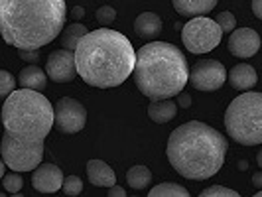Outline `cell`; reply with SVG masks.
Here are the masks:
<instances>
[{
	"instance_id": "36",
	"label": "cell",
	"mask_w": 262,
	"mask_h": 197,
	"mask_svg": "<svg viewBox=\"0 0 262 197\" xmlns=\"http://www.w3.org/2000/svg\"><path fill=\"white\" fill-rule=\"evenodd\" d=\"M256 164L262 168V152H258V154H256Z\"/></svg>"
},
{
	"instance_id": "5",
	"label": "cell",
	"mask_w": 262,
	"mask_h": 197,
	"mask_svg": "<svg viewBox=\"0 0 262 197\" xmlns=\"http://www.w3.org/2000/svg\"><path fill=\"white\" fill-rule=\"evenodd\" d=\"M134 83L150 101L171 99L184 91L189 65L184 52L168 41H150L136 52Z\"/></svg>"
},
{
	"instance_id": "20",
	"label": "cell",
	"mask_w": 262,
	"mask_h": 197,
	"mask_svg": "<svg viewBox=\"0 0 262 197\" xmlns=\"http://www.w3.org/2000/svg\"><path fill=\"white\" fill-rule=\"evenodd\" d=\"M87 32H89L87 26H83L81 22H73V24H69L67 28L63 26V30H61V46H63V50L73 52L77 48L79 39L83 38Z\"/></svg>"
},
{
	"instance_id": "11",
	"label": "cell",
	"mask_w": 262,
	"mask_h": 197,
	"mask_svg": "<svg viewBox=\"0 0 262 197\" xmlns=\"http://www.w3.org/2000/svg\"><path fill=\"white\" fill-rule=\"evenodd\" d=\"M260 48V36L252 28H235L229 38V52L238 59H249Z\"/></svg>"
},
{
	"instance_id": "30",
	"label": "cell",
	"mask_w": 262,
	"mask_h": 197,
	"mask_svg": "<svg viewBox=\"0 0 262 197\" xmlns=\"http://www.w3.org/2000/svg\"><path fill=\"white\" fill-rule=\"evenodd\" d=\"M108 195L111 197H124L126 195V191H124L120 185L115 184V185H111V187H108Z\"/></svg>"
},
{
	"instance_id": "24",
	"label": "cell",
	"mask_w": 262,
	"mask_h": 197,
	"mask_svg": "<svg viewBox=\"0 0 262 197\" xmlns=\"http://www.w3.org/2000/svg\"><path fill=\"white\" fill-rule=\"evenodd\" d=\"M16 89V79L10 71L0 69V99H6Z\"/></svg>"
},
{
	"instance_id": "9",
	"label": "cell",
	"mask_w": 262,
	"mask_h": 197,
	"mask_svg": "<svg viewBox=\"0 0 262 197\" xmlns=\"http://www.w3.org/2000/svg\"><path fill=\"white\" fill-rule=\"evenodd\" d=\"M187 81L197 91L213 93L221 89L227 81V69L217 59H199L195 65L189 69Z\"/></svg>"
},
{
	"instance_id": "7",
	"label": "cell",
	"mask_w": 262,
	"mask_h": 197,
	"mask_svg": "<svg viewBox=\"0 0 262 197\" xmlns=\"http://www.w3.org/2000/svg\"><path fill=\"white\" fill-rule=\"evenodd\" d=\"M223 38V30L207 16H193L182 28V43L189 53L213 52Z\"/></svg>"
},
{
	"instance_id": "33",
	"label": "cell",
	"mask_w": 262,
	"mask_h": 197,
	"mask_svg": "<svg viewBox=\"0 0 262 197\" xmlns=\"http://www.w3.org/2000/svg\"><path fill=\"white\" fill-rule=\"evenodd\" d=\"M71 14H73V18H75V20H81V18L85 16V8H83V6H73Z\"/></svg>"
},
{
	"instance_id": "10",
	"label": "cell",
	"mask_w": 262,
	"mask_h": 197,
	"mask_svg": "<svg viewBox=\"0 0 262 197\" xmlns=\"http://www.w3.org/2000/svg\"><path fill=\"white\" fill-rule=\"evenodd\" d=\"M46 75L52 79L53 83H69L77 75L75 69V59H73V52L69 50H55L48 55L46 61Z\"/></svg>"
},
{
	"instance_id": "1",
	"label": "cell",
	"mask_w": 262,
	"mask_h": 197,
	"mask_svg": "<svg viewBox=\"0 0 262 197\" xmlns=\"http://www.w3.org/2000/svg\"><path fill=\"white\" fill-rule=\"evenodd\" d=\"M0 154L6 168L32 171L43 158V142L53 128V105L32 89H14L2 105Z\"/></svg>"
},
{
	"instance_id": "3",
	"label": "cell",
	"mask_w": 262,
	"mask_h": 197,
	"mask_svg": "<svg viewBox=\"0 0 262 197\" xmlns=\"http://www.w3.org/2000/svg\"><path fill=\"white\" fill-rule=\"evenodd\" d=\"M66 0H0V36L16 50H41L66 26Z\"/></svg>"
},
{
	"instance_id": "34",
	"label": "cell",
	"mask_w": 262,
	"mask_h": 197,
	"mask_svg": "<svg viewBox=\"0 0 262 197\" xmlns=\"http://www.w3.org/2000/svg\"><path fill=\"white\" fill-rule=\"evenodd\" d=\"M236 166H238V170L241 171L249 170V162H247V160H238V164H236Z\"/></svg>"
},
{
	"instance_id": "14",
	"label": "cell",
	"mask_w": 262,
	"mask_h": 197,
	"mask_svg": "<svg viewBox=\"0 0 262 197\" xmlns=\"http://www.w3.org/2000/svg\"><path fill=\"white\" fill-rule=\"evenodd\" d=\"M227 77L231 81V87H235L236 91H249L256 85V69L249 63H238L231 69V73H227Z\"/></svg>"
},
{
	"instance_id": "22",
	"label": "cell",
	"mask_w": 262,
	"mask_h": 197,
	"mask_svg": "<svg viewBox=\"0 0 262 197\" xmlns=\"http://www.w3.org/2000/svg\"><path fill=\"white\" fill-rule=\"evenodd\" d=\"M2 185H4V191L10 193V195H16L20 193L22 185H24V180H22V171H10V173H4L2 176Z\"/></svg>"
},
{
	"instance_id": "15",
	"label": "cell",
	"mask_w": 262,
	"mask_h": 197,
	"mask_svg": "<svg viewBox=\"0 0 262 197\" xmlns=\"http://www.w3.org/2000/svg\"><path fill=\"white\" fill-rule=\"evenodd\" d=\"M219 0H171L176 12L185 18H193V16H205L209 14Z\"/></svg>"
},
{
	"instance_id": "12",
	"label": "cell",
	"mask_w": 262,
	"mask_h": 197,
	"mask_svg": "<svg viewBox=\"0 0 262 197\" xmlns=\"http://www.w3.org/2000/svg\"><path fill=\"white\" fill-rule=\"evenodd\" d=\"M63 184V171L55 164H41L32 170V185L39 193H55L61 189Z\"/></svg>"
},
{
	"instance_id": "2",
	"label": "cell",
	"mask_w": 262,
	"mask_h": 197,
	"mask_svg": "<svg viewBox=\"0 0 262 197\" xmlns=\"http://www.w3.org/2000/svg\"><path fill=\"white\" fill-rule=\"evenodd\" d=\"M77 75L99 89L118 87L132 75L136 52L130 39L111 28L87 32L73 50Z\"/></svg>"
},
{
	"instance_id": "32",
	"label": "cell",
	"mask_w": 262,
	"mask_h": 197,
	"mask_svg": "<svg viewBox=\"0 0 262 197\" xmlns=\"http://www.w3.org/2000/svg\"><path fill=\"white\" fill-rule=\"evenodd\" d=\"M252 185H254L256 189L262 187V171H254V173H252Z\"/></svg>"
},
{
	"instance_id": "17",
	"label": "cell",
	"mask_w": 262,
	"mask_h": 197,
	"mask_svg": "<svg viewBox=\"0 0 262 197\" xmlns=\"http://www.w3.org/2000/svg\"><path fill=\"white\" fill-rule=\"evenodd\" d=\"M176 115H178V105L171 99H158V101H152L148 106V117L152 118V122H158V124L170 122L176 118Z\"/></svg>"
},
{
	"instance_id": "31",
	"label": "cell",
	"mask_w": 262,
	"mask_h": 197,
	"mask_svg": "<svg viewBox=\"0 0 262 197\" xmlns=\"http://www.w3.org/2000/svg\"><path fill=\"white\" fill-rule=\"evenodd\" d=\"M252 12L258 20H262V0H252Z\"/></svg>"
},
{
	"instance_id": "16",
	"label": "cell",
	"mask_w": 262,
	"mask_h": 197,
	"mask_svg": "<svg viewBox=\"0 0 262 197\" xmlns=\"http://www.w3.org/2000/svg\"><path fill=\"white\" fill-rule=\"evenodd\" d=\"M18 83L22 89H32V91H43L48 85V75L46 71H41L36 63H30L24 67L18 75Z\"/></svg>"
},
{
	"instance_id": "13",
	"label": "cell",
	"mask_w": 262,
	"mask_h": 197,
	"mask_svg": "<svg viewBox=\"0 0 262 197\" xmlns=\"http://www.w3.org/2000/svg\"><path fill=\"white\" fill-rule=\"evenodd\" d=\"M87 176H89V182L97 187H111V185L117 184V176L113 168L105 164L103 160H89L87 162Z\"/></svg>"
},
{
	"instance_id": "8",
	"label": "cell",
	"mask_w": 262,
	"mask_h": 197,
	"mask_svg": "<svg viewBox=\"0 0 262 197\" xmlns=\"http://www.w3.org/2000/svg\"><path fill=\"white\" fill-rule=\"evenodd\" d=\"M87 124V108L73 97H61L53 106V126L63 134L81 132Z\"/></svg>"
},
{
	"instance_id": "25",
	"label": "cell",
	"mask_w": 262,
	"mask_h": 197,
	"mask_svg": "<svg viewBox=\"0 0 262 197\" xmlns=\"http://www.w3.org/2000/svg\"><path fill=\"white\" fill-rule=\"evenodd\" d=\"M201 197H238V191L225 185H211L201 191Z\"/></svg>"
},
{
	"instance_id": "18",
	"label": "cell",
	"mask_w": 262,
	"mask_h": 197,
	"mask_svg": "<svg viewBox=\"0 0 262 197\" xmlns=\"http://www.w3.org/2000/svg\"><path fill=\"white\" fill-rule=\"evenodd\" d=\"M134 30L140 38L144 39L156 38L162 32V18L154 12H142L134 22Z\"/></svg>"
},
{
	"instance_id": "28",
	"label": "cell",
	"mask_w": 262,
	"mask_h": 197,
	"mask_svg": "<svg viewBox=\"0 0 262 197\" xmlns=\"http://www.w3.org/2000/svg\"><path fill=\"white\" fill-rule=\"evenodd\" d=\"M18 55L26 63H38L39 61V50H18Z\"/></svg>"
},
{
	"instance_id": "23",
	"label": "cell",
	"mask_w": 262,
	"mask_h": 197,
	"mask_svg": "<svg viewBox=\"0 0 262 197\" xmlns=\"http://www.w3.org/2000/svg\"><path fill=\"white\" fill-rule=\"evenodd\" d=\"M61 189L66 195H79L83 191V180L79 176H63V184H61Z\"/></svg>"
},
{
	"instance_id": "35",
	"label": "cell",
	"mask_w": 262,
	"mask_h": 197,
	"mask_svg": "<svg viewBox=\"0 0 262 197\" xmlns=\"http://www.w3.org/2000/svg\"><path fill=\"white\" fill-rule=\"evenodd\" d=\"M6 173V164H4V160L0 158V180H2V176Z\"/></svg>"
},
{
	"instance_id": "26",
	"label": "cell",
	"mask_w": 262,
	"mask_h": 197,
	"mask_svg": "<svg viewBox=\"0 0 262 197\" xmlns=\"http://www.w3.org/2000/svg\"><path fill=\"white\" fill-rule=\"evenodd\" d=\"M215 22L219 24V28L223 30V32H233L236 28V18H235V14L233 12H229V10H225V12L221 14H217V18H215Z\"/></svg>"
},
{
	"instance_id": "29",
	"label": "cell",
	"mask_w": 262,
	"mask_h": 197,
	"mask_svg": "<svg viewBox=\"0 0 262 197\" xmlns=\"http://www.w3.org/2000/svg\"><path fill=\"white\" fill-rule=\"evenodd\" d=\"M176 105L182 106V108H189V106H191V95H189V93L180 91L178 95H176Z\"/></svg>"
},
{
	"instance_id": "6",
	"label": "cell",
	"mask_w": 262,
	"mask_h": 197,
	"mask_svg": "<svg viewBox=\"0 0 262 197\" xmlns=\"http://www.w3.org/2000/svg\"><path fill=\"white\" fill-rule=\"evenodd\" d=\"M227 134L241 146L262 144V95L245 91L225 111Z\"/></svg>"
},
{
	"instance_id": "19",
	"label": "cell",
	"mask_w": 262,
	"mask_h": 197,
	"mask_svg": "<svg viewBox=\"0 0 262 197\" xmlns=\"http://www.w3.org/2000/svg\"><path fill=\"white\" fill-rule=\"evenodd\" d=\"M126 184L136 191H144L148 185L152 184V171L146 166H132L126 171Z\"/></svg>"
},
{
	"instance_id": "21",
	"label": "cell",
	"mask_w": 262,
	"mask_h": 197,
	"mask_svg": "<svg viewBox=\"0 0 262 197\" xmlns=\"http://www.w3.org/2000/svg\"><path fill=\"white\" fill-rule=\"evenodd\" d=\"M189 191L184 185L173 184V182H164L160 185H154L150 189V197H187Z\"/></svg>"
},
{
	"instance_id": "27",
	"label": "cell",
	"mask_w": 262,
	"mask_h": 197,
	"mask_svg": "<svg viewBox=\"0 0 262 197\" xmlns=\"http://www.w3.org/2000/svg\"><path fill=\"white\" fill-rule=\"evenodd\" d=\"M115 20H117V10L113 6H101L97 10V22L101 26H111Z\"/></svg>"
},
{
	"instance_id": "4",
	"label": "cell",
	"mask_w": 262,
	"mask_h": 197,
	"mask_svg": "<svg viewBox=\"0 0 262 197\" xmlns=\"http://www.w3.org/2000/svg\"><path fill=\"white\" fill-rule=\"evenodd\" d=\"M229 142L213 126L189 120L168 138L166 154L171 168L185 180H209L223 168Z\"/></svg>"
}]
</instances>
